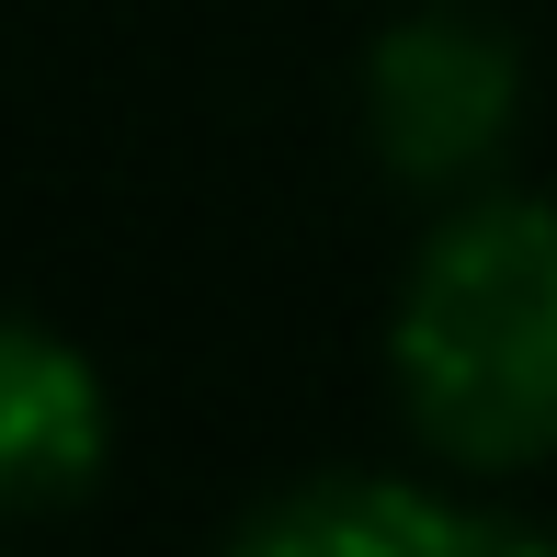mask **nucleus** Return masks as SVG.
Masks as SVG:
<instances>
[{
    "mask_svg": "<svg viewBox=\"0 0 557 557\" xmlns=\"http://www.w3.org/2000/svg\"><path fill=\"white\" fill-rule=\"evenodd\" d=\"M398 398L444 467L512 478L557 455V206L490 194L421 239L387 319Z\"/></svg>",
    "mask_w": 557,
    "mask_h": 557,
    "instance_id": "nucleus-1",
    "label": "nucleus"
},
{
    "mask_svg": "<svg viewBox=\"0 0 557 557\" xmlns=\"http://www.w3.org/2000/svg\"><path fill=\"white\" fill-rule=\"evenodd\" d=\"M512 91L523 69L478 12H410L364 58V125L410 183H478L512 137Z\"/></svg>",
    "mask_w": 557,
    "mask_h": 557,
    "instance_id": "nucleus-2",
    "label": "nucleus"
},
{
    "mask_svg": "<svg viewBox=\"0 0 557 557\" xmlns=\"http://www.w3.org/2000/svg\"><path fill=\"white\" fill-rule=\"evenodd\" d=\"M250 546H308V557H455V546H546V523L490 512L467 490L421 478H308L239 523Z\"/></svg>",
    "mask_w": 557,
    "mask_h": 557,
    "instance_id": "nucleus-3",
    "label": "nucleus"
},
{
    "mask_svg": "<svg viewBox=\"0 0 557 557\" xmlns=\"http://www.w3.org/2000/svg\"><path fill=\"white\" fill-rule=\"evenodd\" d=\"M103 375L35 319H0V512H58L103 478Z\"/></svg>",
    "mask_w": 557,
    "mask_h": 557,
    "instance_id": "nucleus-4",
    "label": "nucleus"
}]
</instances>
